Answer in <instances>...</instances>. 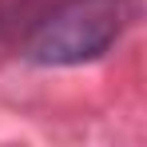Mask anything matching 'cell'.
<instances>
[{"label":"cell","mask_w":147,"mask_h":147,"mask_svg":"<svg viewBox=\"0 0 147 147\" xmlns=\"http://www.w3.org/2000/svg\"><path fill=\"white\" fill-rule=\"evenodd\" d=\"M131 24V0H60L28 36V60L40 68L92 64Z\"/></svg>","instance_id":"6da1fadb"}]
</instances>
